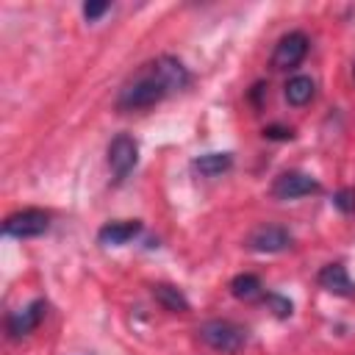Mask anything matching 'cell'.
Instances as JSON below:
<instances>
[{"instance_id":"obj_1","label":"cell","mask_w":355,"mask_h":355,"mask_svg":"<svg viewBox=\"0 0 355 355\" xmlns=\"http://www.w3.org/2000/svg\"><path fill=\"white\" fill-rule=\"evenodd\" d=\"M191 80L189 69L183 67L180 58L175 55H158L136 69L125 80V86L116 94V108L119 111H144L153 108L155 103L166 100L169 94L186 89Z\"/></svg>"},{"instance_id":"obj_2","label":"cell","mask_w":355,"mask_h":355,"mask_svg":"<svg viewBox=\"0 0 355 355\" xmlns=\"http://www.w3.org/2000/svg\"><path fill=\"white\" fill-rule=\"evenodd\" d=\"M197 336L205 347H211L222 355H236L247 347V330L230 319H208L197 327Z\"/></svg>"},{"instance_id":"obj_3","label":"cell","mask_w":355,"mask_h":355,"mask_svg":"<svg viewBox=\"0 0 355 355\" xmlns=\"http://www.w3.org/2000/svg\"><path fill=\"white\" fill-rule=\"evenodd\" d=\"M50 227V214L42 208H22L14 211L11 216H6L3 222V236L8 239H33L42 236Z\"/></svg>"},{"instance_id":"obj_4","label":"cell","mask_w":355,"mask_h":355,"mask_svg":"<svg viewBox=\"0 0 355 355\" xmlns=\"http://www.w3.org/2000/svg\"><path fill=\"white\" fill-rule=\"evenodd\" d=\"M139 164V144L130 133H116L108 144V166L116 183H122Z\"/></svg>"},{"instance_id":"obj_5","label":"cell","mask_w":355,"mask_h":355,"mask_svg":"<svg viewBox=\"0 0 355 355\" xmlns=\"http://www.w3.org/2000/svg\"><path fill=\"white\" fill-rule=\"evenodd\" d=\"M322 186L313 175L308 172H300V169H288V172H280L275 180H272V197L275 200H300V197H308V194H316Z\"/></svg>"},{"instance_id":"obj_6","label":"cell","mask_w":355,"mask_h":355,"mask_svg":"<svg viewBox=\"0 0 355 355\" xmlns=\"http://www.w3.org/2000/svg\"><path fill=\"white\" fill-rule=\"evenodd\" d=\"M308 36L302 31H288L286 36H280V42L275 44L272 53V67L275 69H294L297 64H302V58L308 55Z\"/></svg>"},{"instance_id":"obj_7","label":"cell","mask_w":355,"mask_h":355,"mask_svg":"<svg viewBox=\"0 0 355 355\" xmlns=\"http://www.w3.org/2000/svg\"><path fill=\"white\" fill-rule=\"evenodd\" d=\"M294 244V236L283 227V225H258L250 236H247V247L252 252L261 255H272V252H283Z\"/></svg>"},{"instance_id":"obj_8","label":"cell","mask_w":355,"mask_h":355,"mask_svg":"<svg viewBox=\"0 0 355 355\" xmlns=\"http://www.w3.org/2000/svg\"><path fill=\"white\" fill-rule=\"evenodd\" d=\"M44 313H47V302H44V300H33V302H28L25 308L8 313V319H6V333H8V338L17 341V338L31 336V333L42 324Z\"/></svg>"},{"instance_id":"obj_9","label":"cell","mask_w":355,"mask_h":355,"mask_svg":"<svg viewBox=\"0 0 355 355\" xmlns=\"http://www.w3.org/2000/svg\"><path fill=\"white\" fill-rule=\"evenodd\" d=\"M316 283L324 288V291H330V294H336V297H355V283H352V277L347 275V266L344 263H324L322 269H319V275H316Z\"/></svg>"},{"instance_id":"obj_10","label":"cell","mask_w":355,"mask_h":355,"mask_svg":"<svg viewBox=\"0 0 355 355\" xmlns=\"http://www.w3.org/2000/svg\"><path fill=\"white\" fill-rule=\"evenodd\" d=\"M141 233V222L139 219H119V222H105L97 230V241L105 247H122L128 241H133Z\"/></svg>"},{"instance_id":"obj_11","label":"cell","mask_w":355,"mask_h":355,"mask_svg":"<svg viewBox=\"0 0 355 355\" xmlns=\"http://www.w3.org/2000/svg\"><path fill=\"white\" fill-rule=\"evenodd\" d=\"M313 94H316L313 78H308V75H294V78H288V83H286V103H288V105L302 108V105H308V103L313 100Z\"/></svg>"},{"instance_id":"obj_12","label":"cell","mask_w":355,"mask_h":355,"mask_svg":"<svg viewBox=\"0 0 355 355\" xmlns=\"http://www.w3.org/2000/svg\"><path fill=\"white\" fill-rule=\"evenodd\" d=\"M191 166L202 175V178H216L222 172H227L233 166V155L230 153H202L191 161Z\"/></svg>"},{"instance_id":"obj_13","label":"cell","mask_w":355,"mask_h":355,"mask_svg":"<svg viewBox=\"0 0 355 355\" xmlns=\"http://www.w3.org/2000/svg\"><path fill=\"white\" fill-rule=\"evenodd\" d=\"M153 297L158 300V305H164V308L172 311V313H186V311H189L186 294H183L180 288L169 286V283H155V286H153Z\"/></svg>"},{"instance_id":"obj_14","label":"cell","mask_w":355,"mask_h":355,"mask_svg":"<svg viewBox=\"0 0 355 355\" xmlns=\"http://www.w3.org/2000/svg\"><path fill=\"white\" fill-rule=\"evenodd\" d=\"M230 294L236 300H255L263 294V286H261V277L252 275V272H241L230 280Z\"/></svg>"},{"instance_id":"obj_15","label":"cell","mask_w":355,"mask_h":355,"mask_svg":"<svg viewBox=\"0 0 355 355\" xmlns=\"http://www.w3.org/2000/svg\"><path fill=\"white\" fill-rule=\"evenodd\" d=\"M333 205L341 211V214H352L355 211V189H338L333 194Z\"/></svg>"},{"instance_id":"obj_16","label":"cell","mask_w":355,"mask_h":355,"mask_svg":"<svg viewBox=\"0 0 355 355\" xmlns=\"http://www.w3.org/2000/svg\"><path fill=\"white\" fill-rule=\"evenodd\" d=\"M266 302L272 305V311L280 316V319H286V316H291V300H286V297H280V294H266Z\"/></svg>"},{"instance_id":"obj_17","label":"cell","mask_w":355,"mask_h":355,"mask_svg":"<svg viewBox=\"0 0 355 355\" xmlns=\"http://www.w3.org/2000/svg\"><path fill=\"white\" fill-rule=\"evenodd\" d=\"M108 8H111L108 3H83V17H86L89 22H97Z\"/></svg>"},{"instance_id":"obj_18","label":"cell","mask_w":355,"mask_h":355,"mask_svg":"<svg viewBox=\"0 0 355 355\" xmlns=\"http://www.w3.org/2000/svg\"><path fill=\"white\" fill-rule=\"evenodd\" d=\"M263 136H269V139H294L291 128H288V130H286V128H266Z\"/></svg>"},{"instance_id":"obj_19","label":"cell","mask_w":355,"mask_h":355,"mask_svg":"<svg viewBox=\"0 0 355 355\" xmlns=\"http://www.w3.org/2000/svg\"><path fill=\"white\" fill-rule=\"evenodd\" d=\"M352 72H355V69H352Z\"/></svg>"}]
</instances>
